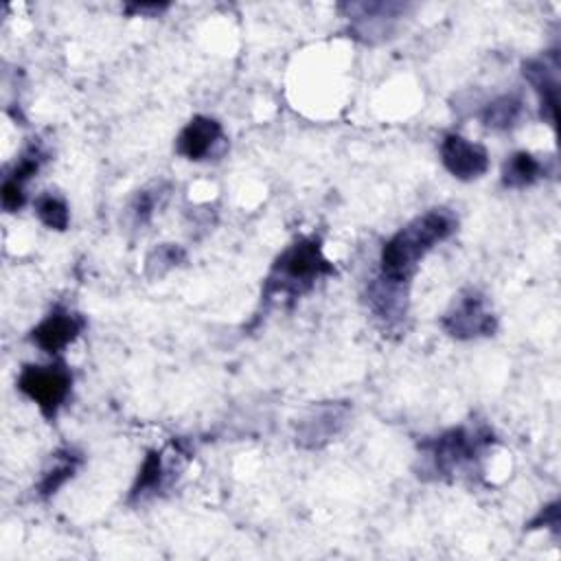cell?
Wrapping results in <instances>:
<instances>
[{"label": "cell", "instance_id": "obj_11", "mask_svg": "<svg viewBox=\"0 0 561 561\" xmlns=\"http://www.w3.org/2000/svg\"><path fill=\"white\" fill-rule=\"evenodd\" d=\"M403 11H405V7L394 4V2L348 4V18L353 20V33L364 35L362 37L364 42H375V35L386 37Z\"/></svg>", "mask_w": 561, "mask_h": 561}, {"label": "cell", "instance_id": "obj_5", "mask_svg": "<svg viewBox=\"0 0 561 561\" xmlns=\"http://www.w3.org/2000/svg\"><path fill=\"white\" fill-rule=\"evenodd\" d=\"M440 327L447 335L456 340H473L493 335L497 329V320L489 309L486 296L469 287L456 296L451 307L440 318Z\"/></svg>", "mask_w": 561, "mask_h": 561}, {"label": "cell", "instance_id": "obj_16", "mask_svg": "<svg viewBox=\"0 0 561 561\" xmlns=\"http://www.w3.org/2000/svg\"><path fill=\"white\" fill-rule=\"evenodd\" d=\"M35 215L50 230H59L61 232L70 224L68 204L59 195H55V193H42L39 197H35Z\"/></svg>", "mask_w": 561, "mask_h": 561}, {"label": "cell", "instance_id": "obj_2", "mask_svg": "<svg viewBox=\"0 0 561 561\" xmlns=\"http://www.w3.org/2000/svg\"><path fill=\"white\" fill-rule=\"evenodd\" d=\"M335 274L333 263L324 256L322 243L316 234L300 237L289 243L272 263V270L265 278L263 298L287 296L298 298L313 289L322 276Z\"/></svg>", "mask_w": 561, "mask_h": 561}, {"label": "cell", "instance_id": "obj_10", "mask_svg": "<svg viewBox=\"0 0 561 561\" xmlns=\"http://www.w3.org/2000/svg\"><path fill=\"white\" fill-rule=\"evenodd\" d=\"M221 140H224V129L219 121L197 114L180 129L175 138V153L186 160L199 162V160H206Z\"/></svg>", "mask_w": 561, "mask_h": 561}, {"label": "cell", "instance_id": "obj_3", "mask_svg": "<svg viewBox=\"0 0 561 561\" xmlns=\"http://www.w3.org/2000/svg\"><path fill=\"white\" fill-rule=\"evenodd\" d=\"M493 443V434L484 425H460L423 440L419 445L425 465L438 478L454 473L462 465L478 458Z\"/></svg>", "mask_w": 561, "mask_h": 561}, {"label": "cell", "instance_id": "obj_19", "mask_svg": "<svg viewBox=\"0 0 561 561\" xmlns=\"http://www.w3.org/2000/svg\"><path fill=\"white\" fill-rule=\"evenodd\" d=\"M559 528V500H554L552 504H548V506H543L541 511H539V515L530 522V526L528 528Z\"/></svg>", "mask_w": 561, "mask_h": 561}, {"label": "cell", "instance_id": "obj_13", "mask_svg": "<svg viewBox=\"0 0 561 561\" xmlns=\"http://www.w3.org/2000/svg\"><path fill=\"white\" fill-rule=\"evenodd\" d=\"M167 482H169V467L164 462L162 451L149 449L140 469H138L136 482L129 491V500L136 502V500H142L147 495H153V493L162 491L167 486Z\"/></svg>", "mask_w": 561, "mask_h": 561}, {"label": "cell", "instance_id": "obj_18", "mask_svg": "<svg viewBox=\"0 0 561 561\" xmlns=\"http://www.w3.org/2000/svg\"><path fill=\"white\" fill-rule=\"evenodd\" d=\"M0 199H2V208L7 213H15L24 206L26 202V193H24V186L11 182V180H4L2 182V188H0Z\"/></svg>", "mask_w": 561, "mask_h": 561}, {"label": "cell", "instance_id": "obj_14", "mask_svg": "<svg viewBox=\"0 0 561 561\" xmlns=\"http://www.w3.org/2000/svg\"><path fill=\"white\" fill-rule=\"evenodd\" d=\"M546 173L543 162L530 151H515L502 164V184L506 188H526Z\"/></svg>", "mask_w": 561, "mask_h": 561}, {"label": "cell", "instance_id": "obj_17", "mask_svg": "<svg viewBox=\"0 0 561 561\" xmlns=\"http://www.w3.org/2000/svg\"><path fill=\"white\" fill-rule=\"evenodd\" d=\"M182 259H184V252H182L180 248H175V245H171V243H164V245H160L158 250H153V252L149 254L147 267L151 270L153 265H158V276H162L169 267L178 265Z\"/></svg>", "mask_w": 561, "mask_h": 561}, {"label": "cell", "instance_id": "obj_12", "mask_svg": "<svg viewBox=\"0 0 561 561\" xmlns=\"http://www.w3.org/2000/svg\"><path fill=\"white\" fill-rule=\"evenodd\" d=\"M83 456L75 447H61L50 456V465L42 471V478L37 482V495L39 497H53L81 467Z\"/></svg>", "mask_w": 561, "mask_h": 561}, {"label": "cell", "instance_id": "obj_1", "mask_svg": "<svg viewBox=\"0 0 561 561\" xmlns=\"http://www.w3.org/2000/svg\"><path fill=\"white\" fill-rule=\"evenodd\" d=\"M458 219L447 208H432L399 228L381 248L379 276L405 285L425 254L454 234Z\"/></svg>", "mask_w": 561, "mask_h": 561}, {"label": "cell", "instance_id": "obj_15", "mask_svg": "<svg viewBox=\"0 0 561 561\" xmlns=\"http://www.w3.org/2000/svg\"><path fill=\"white\" fill-rule=\"evenodd\" d=\"M522 112H524V103L517 94H500L482 107L480 121L486 129L506 131L519 121Z\"/></svg>", "mask_w": 561, "mask_h": 561}, {"label": "cell", "instance_id": "obj_7", "mask_svg": "<svg viewBox=\"0 0 561 561\" xmlns=\"http://www.w3.org/2000/svg\"><path fill=\"white\" fill-rule=\"evenodd\" d=\"M85 320L68 309H53L31 329V342L48 355L61 353L83 331Z\"/></svg>", "mask_w": 561, "mask_h": 561}, {"label": "cell", "instance_id": "obj_8", "mask_svg": "<svg viewBox=\"0 0 561 561\" xmlns=\"http://www.w3.org/2000/svg\"><path fill=\"white\" fill-rule=\"evenodd\" d=\"M346 419L348 403H320L298 423L296 443L309 449H318L340 434Z\"/></svg>", "mask_w": 561, "mask_h": 561}, {"label": "cell", "instance_id": "obj_9", "mask_svg": "<svg viewBox=\"0 0 561 561\" xmlns=\"http://www.w3.org/2000/svg\"><path fill=\"white\" fill-rule=\"evenodd\" d=\"M524 79L533 85L539 99V114L548 125H554L557 118V99H559V61L557 53L546 57H533L522 64Z\"/></svg>", "mask_w": 561, "mask_h": 561}, {"label": "cell", "instance_id": "obj_6", "mask_svg": "<svg viewBox=\"0 0 561 561\" xmlns=\"http://www.w3.org/2000/svg\"><path fill=\"white\" fill-rule=\"evenodd\" d=\"M440 162L456 180L462 182L478 180L489 171L486 149L460 134H445L440 140Z\"/></svg>", "mask_w": 561, "mask_h": 561}, {"label": "cell", "instance_id": "obj_20", "mask_svg": "<svg viewBox=\"0 0 561 561\" xmlns=\"http://www.w3.org/2000/svg\"><path fill=\"white\" fill-rule=\"evenodd\" d=\"M169 9V2H131L125 4V13L129 15H160Z\"/></svg>", "mask_w": 561, "mask_h": 561}, {"label": "cell", "instance_id": "obj_4", "mask_svg": "<svg viewBox=\"0 0 561 561\" xmlns=\"http://www.w3.org/2000/svg\"><path fill=\"white\" fill-rule=\"evenodd\" d=\"M15 386L39 408L48 421H53L72 390V373L61 362L26 364L22 366Z\"/></svg>", "mask_w": 561, "mask_h": 561}]
</instances>
